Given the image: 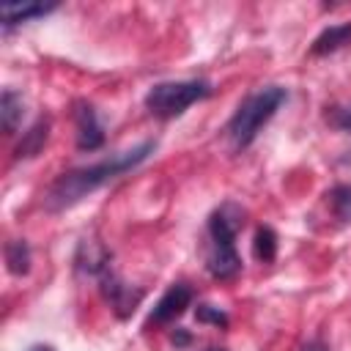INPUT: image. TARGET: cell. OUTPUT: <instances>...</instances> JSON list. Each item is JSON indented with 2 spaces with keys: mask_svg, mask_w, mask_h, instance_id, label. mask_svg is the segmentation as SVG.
I'll list each match as a JSON object with an SVG mask.
<instances>
[{
  "mask_svg": "<svg viewBox=\"0 0 351 351\" xmlns=\"http://www.w3.org/2000/svg\"><path fill=\"white\" fill-rule=\"evenodd\" d=\"M189 304H192V288H189L186 282H176V285H170V288L162 293V299L154 304V310H151V315H148V324H170V321H176Z\"/></svg>",
  "mask_w": 351,
  "mask_h": 351,
  "instance_id": "5b68a950",
  "label": "cell"
},
{
  "mask_svg": "<svg viewBox=\"0 0 351 351\" xmlns=\"http://www.w3.org/2000/svg\"><path fill=\"white\" fill-rule=\"evenodd\" d=\"M252 255H255V261H261V263H271V261H274V255H277V233H274L269 225H261V228L255 230Z\"/></svg>",
  "mask_w": 351,
  "mask_h": 351,
  "instance_id": "30bf717a",
  "label": "cell"
},
{
  "mask_svg": "<svg viewBox=\"0 0 351 351\" xmlns=\"http://www.w3.org/2000/svg\"><path fill=\"white\" fill-rule=\"evenodd\" d=\"M156 148V140H143L140 145L134 148H126V151H118L96 165H88V167H77V170H69L63 173L44 195V206L49 211H63L74 203H80L85 195L96 192L99 186H104L107 181L134 170L140 162H145Z\"/></svg>",
  "mask_w": 351,
  "mask_h": 351,
  "instance_id": "6da1fadb",
  "label": "cell"
},
{
  "mask_svg": "<svg viewBox=\"0 0 351 351\" xmlns=\"http://www.w3.org/2000/svg\"><path fill=\"white\" fill-rule=\"evenodd\" d=\"M302 351H326V346H324L321 340H310V343H307Z\"/></svg>",
  "mask_w": 351,
  "mask_h": 351,
  "instance_id": "2e32d148",
  "label": "cell"
},
{
  "mask_svg": "<svg viewBox=\"0 0 351 351\" xmlns=\"http://www.w3.org/2000/svg\"><path fill=\"white\" fill-rule=\"evenodd\" d=\"M332 123L343 132H351V107H337L332 112Z\"/></svg>",
  "mask_w": 351,
  "mask_h": 351,
  "instance_id": "9a60e30c",
  "label": "cell"
},
{
  "mask_svg": "<svg viewBox=\"0 0 351 351\" xmlns=\"http://www.w3.org/2000/svg\"><path fill=\"white\" fill-rule=\"evenodd\" d=\"M208 351H225V348H208Z\"/></svg>",
  "mask_w": 351,
  "mask_h": 351,
  "instance_id": "ac0fdd59",
  "label": "cell"
},
{
  "mask_svg": "<svg viewBox=\"0 0 351 351\" xmlns=\"http://www.w3.org/2000/svg\"><path fill=\"white\" fill-rule=\"evenodd\" d=\"M211 85L206 80H176V82H156L145 93V107L156 118H176L195 101L206 99Z\"/></svg>",
  "mask_w": 351,
  "mask_h": 351,
  "instance_id": "277c9868",
  "label": "cell"
},
{
  "mask_svg": "<svg viewBox=\"0 0 351 351\" xmlns=\"http://www.w3.org/2000/svg\"><path fill=\"white\" fill-rule=\"evenodd\" d=\"M346 44H351V22L329 25V27L313 41L310 52H313V55H329V52H335V49H340V47H346Z\"/></svg>",
  "mask_w": 351,
  "mask_h": 351,
  "instance_id": "ba28073f",
  "label": "cell"
},
{
  "mask_svg": "<svg viewBox=\"0 0 351 351\" xmlns=\"http://www.w3.org/2000/svg\"><path fill=\"white\" fill-rule=\"evenodd\" d=\"M197 321H211V324H217V326H225V324H228V315H225L219 307L200 304V307H197Z\"/></svg>",
  "mask_w": 351,
  "mask_h": 351,
  "instance_id": "5bb4252c",
  "label": "cell"
},
{
  "mask_svg": "<svg viewBox=\"0 0 351 351\" xmlns=\"http://www.w3.org/2000/svg\"><path fill=\"white\" fill-rule=\"evenodd\" d=\"M30 351H55V348H52V346H33Z\"/></svg>",
  "mask_w": 351,
  "mask_h": 351,
  "instance_id": "e0dca14e",
  "label": "cell"
},
{
  "mask_svg": "<svg viewBox=\"0 0 351 351\" xmlns=\"http://www.w3.org/2000/svg\"><path fill=\"white\" fill-rule=\"evenodd\" d=\"M329 200H332V211L340 222H351V184H337L332 192H329Z\"/></svg>",
  "mask_w": 351,
  "mask_h": 351,
  "instance_id": "4fadbf2b",
  "label": "cell"
},
{
  "mask_svg": "<svg viewBox=\"0 0 351 351\" xmlns=\"http://www.w3.org/2000/svg\"><path fill=\"white\" fill-rule=\"evenodd\" d=\"M47 134H49V121H38V123L25 134V140L19 143L16 156H36V154L41 151V145L47 143Z\"/></svg>",
  "mask_w": 351,
  "mask_h": 351,
  "instance_id": "7c38bea8",
  "label": "cell"
},
{
  "mask_svg": "<svg viewBox=\"0 0 351 351\" xmlns=\"http://www.w3.org/2000/svg\"><path fill=\"white\" fill-rule=\"evenodd\" d=\"M5 266H8V271L11 274H27L30 271V247L25 244V241H19V239H14V241H8L5 244Z\"/></svg>",
  "mask_w": 351,
  "mask_h": 351,
  "instance_id": "8fae6325",
  "label": "cell"
},
{
  "mask_svg": "<svg viewBox=\"0 0 351 351\" xmlns=\"http://www.w3.org/2000/svg\"><path fill=\"white\" fill-rule=\"evenodd\" d=\"M285 99H288V93L280 85H269V88H261L258 93L247 96L239 104V110L233 112L230 123H228V134H230L233 145L236 148H247L258 137L261 126L274 118V112L280 110V104Z\"/></svg>",
  "mask_w": 351,
  "mask_h": 351,
  "instance_id": "3957f363",
  "label": "cell"
},
{
  "mask_svg": "<svg viewBox=\"0 0 351 351\" xmlns=\"http://www.w3.org/2000/svg\"><path fill=\"white\" fill-rule=\"evenodd\" d=\"M22 96L19 93H14L11 88H5L3 90V101H0V115H3V129L11 134V132H16V126H19V121H22Z\"/></svg>",
  "mask_w": 351,
  "mask_h": 351,
  "instance_id": "9c48e42d",
  "label": "cell"
},
{
  "mask_svg": "<svg viewBox=\"0 0 351 351\" xmlns=\"http://www.w3.org/2000/svg\"><path fill=\"white\" fill-rule=\"evenodd\" d=\"M55 3H3L0 14H3V27H14L22 22H30L36 16H47L49 11H55Z\"/></svg>",
  "mask_w": 351,
  "mask_h": 351,
  "instance_id": "52a82bcc",
  "label": "cell"
},
{
  "mask_svg": "<svg viewBox=\"0 0 351 351\" xmlns=\"http://www.w3.org/2000/svg\"><path fill=\"white\" fill-rule=\"evenodd\" d=\"M74 123H77V148L82 151H96L104 143V129L99 123V115L90 104L80 101L74 107Z\"/></svg>",
  "mask_w": 351,
  "mask_h": 351,
  "instance_id": "8992f818",
  "label": "cell"
},
{
  "mask_svg": "<svg viewBox=\"0 0 351 351\" xmlns=\"http://www.w3.org/2000/svg\"><path fill=\"white\" fill-rule=\"evenodd\" d=\"M241 228V214L233 206H222L208 219V271L217 280H228L241 269L239 252H236V233Z\"/></svg>",
  "mask_w": 351,
  "mask_h": 351,
  "instance_id": "7a4b0ae2",
  "label": "cell"
}]
</instances>
